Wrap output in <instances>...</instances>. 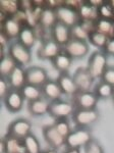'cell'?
Returning <instances> with one entry per match:
<instances>
[{
	"mask_svg": "<svg viewBox=\"0 0 114 153\" xmlns=\"http://www.w3.org/2000/svg\"><path fill=\"white\" fill-rule=\"evenodd\" d=\"M108 56L103 50H95L88 59L87 70L95 81H100L108 68Z\"/></svg>",
	"mask_w": 114,
	"mask_h": 153,
	"instance_id": "obj_1",
	"label": "cell"
},
{
	"mask_svg": "<svg viewBox=\"0 0 114 153\" xmlns=\"http://www.w3.org/2000/svg\"><path fill=\"white\" fill-rule=\"evenodd\" d=\"M93 139V135L89 128H76L71 131L65 140L66 148L81 149Z\"/></svg>",
	"mask_w": 114,
	"mask_h": 153,
	"instance_id": "obj_2",
	"label": "cell"
},
{
	"mask_svg": "<svg viewBox=\"0 0 114 153\" xmlns=\"http://www.w3.org/2000/svg\"><path fill=\"white\" fill-rule=\"evenodd\" d=\"M100 112L97 109H76L71 120L76 128H90L99 120Z\"/></svg>",
	"mask_w": 114,
	"mask_h": 153,
	"instance_id": "obj_3",
	"label": "cell"
},
{
	"mask_svg": "<svg viewBox=\"0 0 114 153\" xmlns=\"http://www.w3.org/2000/svg\"><path fill=\"white\" fill-rule=\"evenodd\" d=\"M7 53L13 58L17 65L24 66L32 61V51L19 41H12L7 48Z\"/></svg>",
	"mask_w": 114,
	"mask_h": 153,
	"instance_id": "obj_4",
	"label": "cell"
},
{
	"mask_svg": "<svg viewBox=\"0 0 114 153\" xmlns=\"http://www.w3.org/2000/svg\"><path fill=\"white\" fill-rule=\"evenodd\" d=\"M76 107L71 101L58 99L50 102L48 114L54 120L58 118H69L73 114Z\"/></svg>",
	"mask_w": 114,
	"mask_h": 153,
	"instance_id": "obj_5",
	"label": "cell"
},
{
	"mask_svg": "<svg viewBox=\"0 0 114 153\" xmlns=\"http://www.w3.org/2000/svg\"><path fill=\"white\" fill-rule=\"evenodd\" d=\"M62 51L73 59H81L86 57L90 52V44L88 41L73 38L62 47Z\"/></svg>",
	"mask_w": 114,
	"mask_h": 153,
	"instance_id": "obj_6",
	"label": "cell"
},
{
	"mask_svg": "<svg viewBox=\"0 0 114 153\" xmlns=\"http://www.w3.org/2000/svg\"><path fill=\"white\" fill-rule=\"evenodd\" d=\"M54 10H55L56 13L57 22L65 25L69 28H73V27H74L81 22L78 11L76 9L73 8V7L66 5L64 3V1L60 6H58Z\"/></svg>",
	"mask_w": 114,
	"mask_h": 153,
	"instance_id": "obj_7",
	"label": "cell"
},
{
	"mask_svg": "<svg viewBox=\"0 0 114 153\" xmlns=\"http://www.w3.org/2000/svg\"><path fill=\"white\" fill-rule=\"evenodd\" d=\"M99 98L96 96L94 91L78 92L71 99L76 109H97Z\"/></svg>",
	"mask_w": 114,
	"mask_h": 153,
	"instance_id": "obj_8",
	"label": "cell"
},
{
	"mask_svg": "<svg viewBox=\"0 0 114 153\" xmlns=\"http://www.w3.org/2000/svg\"><path fill=\"white\" fill-rule=\"evenodd\" d=\"M61 52H62V47L50 37L42 41L40 47L37 50V56L42 60L52 61Z\"/></svg>",
	"mask_w": 114,
	"mask_h": 153,
	"instance_id": "obj_9",
	"label": "cell"
},
{
	"mask_svg": "<svg viewBox=\"0 0 114 153\" xmlns=\"http://www.w3.org/2000/svg\"><path fill=\"white\" fill-rule=\"evenodd\" d=\"M6 133L12 137L24 140L30 134H32V124L26 118H16L9 124Z\"/></svg>",
	"mask_w": 114,
	"mask_h": 153,
	"instance_id": "obj_10",
	"label": "cell"
},
{
	"mask_svg": "<svg viewBox=\"0 0 114 153\" xmlns=\"http://www.w3.org/2000/svg\"><path fill=\"white\" fill-rule=\"evenodd\" d=\"M0 153H27L24 140L6 133L0 140Z\"/></svg>",
	"mask_w": 114,
	"mask_h": 153,
	"instance_id": "obj_11",
	"label": "cell"
},
{
	"mask_svg": "<svg viewBox=\"0 0 114 153\" xmlns=\"http://www.w3.org/2000/svg\"><path fill=\"white\" fill-rule=\"evenodd\" d=\"M42 133H43L44 140L52 149L57 150L59 148L65 146L66 139L55 129L53 124L45 126L42 130Z\"/></svg>",
	"mask_w": 114,
	"mask_h": 153,
	"instance_id": "obj_12",
	"label": "cell"
},
{
	"mask_svg": "<svg viewBox=\"0 0 114 153\" xmlns=\"http://www.w3.org/2000/svg\"><path fill=\"white\" fill-rule=\"evenodd\" d=\"M27 84H31L34 86L42 87L49 80V76L47 71L42 66L31 65L26 68Z\"/></svg>",
	"mask_w": 114,
	"mask_h": 153,
	"instance_id": "obj_13",
	"label": "cell"
},
{
	"mask_svg": "<svg viewBox=\"0 0 114 153\" xmlns=\"http://www.w3.org/2000/svg\"><path fill=\"white\" fill-rule=\"evenodd\" d=\"M73 80L76 82V87L78 89V92H87L92 91V88L94 86V80L90 75V73L87 70V68H78L73 75Z\"/></svg>",
	"mask_w": 114,
	"mask_h": 153,
	"instance_id": "obj_14",
	"label": "cell"
},
{
	"mask_svg": "<svg viewBox=\"0 0 114 153\" xmlns=\"http://www.w3.org/2000/svg\"><path fill=\"white\" fill-rule=\"evenodd\" d=\"M23 24L16 16H8L1 23V32L11 42L17 40L21 31Z\"/></svg>",
	"mask_w": 114,
	"mask_h": 153,
	"instance_id": "obj_15",
	"label": "cell"
},
{
	"mask_svg": "<svg viewBox=\"0 0 114 153\" xmlns=\"http://www.w3.org/2000/svg\"><path fill=\"white\" fill-rule=\"evenodd\" d=\"M51 38L53 39L56 43H58L61 47L65 46L69 41L73 39L71 35V28L65 26V25L58 23L57 22L55 26L50 30Z\"/></svg>",
	"mask_w": 114,
	"mask_h": 153,
	"instance_id": "obj_16",
	"label": "cell"
},
{
	"mask_svg": "<svg viewBox=\"0 0 114 153\" xmlns=\"http://www.w3.org/2000/svg\"><path fill=\"white\" fill-rule=\"evenodd\" d=\"M24 102L26 100H24L21 90H14V89H12L9 94L5 97V99L3 100L6 109L11 113L21 111L24 105Z\"/></svg>",
	"mask_w": 114,
	"mask_h": 153,
	"instance_id": "obj_17",
	"label": "cell"
},
{
	"mask_svg": "<svg viewBox=\"0 0 114 153\" xmlns=\"http://www.w3.org/2000/svg\"><path fill=\"white\" fill-rule=\"evenodd\" d=\"M58 85L60 86L63 95L69 96L73 98L74 95L78 93V89L76 87L73 76L69 73H60L56 79Z\"/></svg>",
	"mask_w": 114,
	"mask_h": 153,
	"instance_id": "obj_18",
	"label": "cell"
},
{
	"mask_svg": "<svg viewBox=\"0 0 114 153\" xmlns=\"http://www.w3.org/2000/svg\"><path fill=\"white\" fill-rule=\"evenodd\" d=\"M41 88L42 92H43V97L48 101H50V102L58 99H62L61 97L63 96V92L56 80H50L49 79Z\"/></svg>",
	"mask_w": 114,
	"mask_h": 153,
	"instance_id": "obj_19",
	"label": "cell"
},
{
	"mask_svg": "<svg viewBox=\"0 0 114 153\" xmlns=\"http://www.w3.org/2000/svg\"><path fill=\"white\" fill-rule=\"evenodd\" d=\"M11 88L14 90H21V88L27 84V76L26 68L24 66L16 65V68L12 71V73L7 76Z\"/></svg>",
	"mask_w": 114,
	"mask_h": 153,
	"instance_id": "obj_20",
	"label": "cell"
},
{
	"mask_svg": "<svg viewBox=\"0 0 114 153\" xmlns=\"http://www.w3.org/2000/svg\"><path fill=\"white\" fill-rule=\"evenodd\" d=\"M17 41L30 49L34 47L37 41V35L34 27L30 24H24L19 38H17Z\"/></svg>",
	"mask_w": 114,
	"mask_h": 153,
	"instance_id": "obj_21",
	"label": "cell"
},
{
	"mask_svg": "<svg viewBox=\"0 0 114 153\" xmlns=\"http://www.w3.org/2000/svg\"><path fill=\"white\" fill-rule=\"evenodd\" d=\"M37 22L43 29L51 30L57 23V18L55 10L49 7H44L42 8L38 14V19Z\"/></svg>",
	"mask_w": 114,
	"mask_h": 153,
	"instance_id": "obj_22",
	"label": "cell"
},
{
	"mask_svg": "<svg viewBox=\"0 0 114 153\" xmlns=\"http://www.w3.org/2000/svg\"><path fill=\"white\" fill-rule=\"evenodd\" d=\"M49 107H50V101L45 98L28 102V111L32 117H44L48 114Z\"/></svg>",
	"mask_w": 114,
	"mask_h": 153,
	"instance_id": "obj_23",
	"label": "cell"
},
{
	"mask_svg": "<svg viewBox=\"0 0 114 153\" xmlns=\"http://www.w3.org/2000/svg\"><path fill=\"white\" fill-rule=\"evenodd\" d=\"M78 16L81 21L96 22L99 19L98 8L94 7L89 1H83L78 8Z\"/></svg>",
	"mask_w": 114,
	"mask_h": 153,
	"instance_id": "obj_24",
	"label": "cell"
},
{
	"mask_svg": "<svg viewBox=\"0 0 114 153\" xmlns=\"http://www.w3.org/2000/svg\"><path fill=\"white\" fill-rule=\"evenodd\" d=\"M73 59L62 51V52L59 53L51 62H52L53 68H55L56 71H58L59 74H60V73H68L71 65H73Z\"/></svg>",
	"mask_w": 114,
	"mask_h": 153,
	"instance_id": "obj_25",
	"label": "cell"
},
{
	"mask_svg": "<svg viewBox=\"0 0 114 153\" xmlns=\"http://www.w3.org/2000/svg\"><path fill=\"white\" fill-rule=\"evenodd\" d=\"M21 92L27 102H31V101L44 98L43 92H42V88L38 87V86L31 85V84H26V85L21 88Z\"/></svg>",
	"mask_w": 114,
	"mask_h": 153,
	"instance_id": "obj_26",
	"label": "cell"
},
{
	"mask_svg": "<svg viewBox=\"0 0 114 153\" xmlns=\"http://www.w3.org/2000/svg\"><path fill=\"white\" fill-rule=\"evenodd\" d=\"M0 9L5 18L16 16L21 10V2L16 0H2L0 1Z\"/></svg>",
	"mask_w": 114,
	"mask_h": 153,
	"instance_id": "obj_27",
	"label": "cell"
},
{
	"mask_svg": "<svg viewBox=\"0 0 114 153\" xmlns=\"http://www.w3.org/2000/svg\"><path fill=\"white\" fill-rule=\"evenodd\" d=\"M93 91L99 99H112V96L114 94V87L100 80L95 85Z\"/></svg>",
	"mask_w": 114,
	"mask_h": 153,
	"instance_id": "obj_28",
	"label": "cell"
},
{
	"mask_svg": "<svg viewBox=\"0 0 114 153\" xmlns=\"http://www.w3.org/2000/svg\"><path fill=\"white\" fill-rule=\"evenodd\" d=\"M95 31L104 34L109 38H112L114 33V22L112 19H105L99 18L95 22Z\"/></svg>",
	"mask_w": 114,
	"mask_h": 153,
	"instance_id": "obj_29",
	"label": "cell"
},
{
	"mask_svg": "<svg viewBox=\"0 0 114 153\" xmlns=\"http://www.w3.org/2000/svg\"><path fill=\"white\" fill-rule=\"evenodd\" d=\"M16 65H17L13 60V58L8 53H6L0 59V76L7 78L12 73V71L16 68Z\"/></svg>",
	"mask_w": 114,
	"mask_h": 153,
	"instance_id": "obj_30",
	"label": "cell"
},
{
	"mask_svg": "<svg viewBox=\"0 0 114 153\" xmlns=\"http://www.w3.org/2000/svg\"><path fill=\"white\" fill-rule=\"evenodd\" d=\"M109 39L110 38L106 35H104V34L99 33L97 31H92L90 33V35H89L88 42H89V44H91L92 46L96 47L98 50H103V49L105 48Z\"/></svg>",
	"mask_w": 114,
	"mask_h": 153,
	"instance_id": "obj_31",
	"label": "cell"
},
{
	"mask_svg": "<svg viewBox=\"0 0 114 153\" xmlns=\"http://www.w3.org/2000/svg\"><path fill=\"white\" fill-rule=\"evenodd\" d=\"M24 144L27 153H41L43 151L41 148L40 141H39L38 138L36 137V135H34L33 133L30 134L28 137L24 138Z\"/></svg>",
	"mask_w": 114,
	"mask_h": 153,
	"instance_id": "obj_32",
	"label": "cell"
},
{
	"mask_svg": "<svg viewBox=\"0 0 114 153\" xmlns=\"http://www.w3.org/2000/svg\"><path fill=\"white\" fill-rule=\"evenodd\" d=\"M53 126L55 127V129L63 136L64 138H67L68 135L73 131V127L69 122V118H58V120H54Z\"/></svg>",
	"mask_w": 114,
	"mask_h": 153,
	"instance_id": "obj_33",
	"label": "cell"
},
{
	"mask_svg": "<svg viewBox=\"0 0 114 153\" xmlns=\"http://www.w3.org/2000/svg\"><path fill=\"white\" fill-rule=\"evenodd\" d=\"M98 14L100 19H112L114 16V8L110 5L109 1H104L103 4L98 8Z\"/></svg>",
	"mask_w": 114,
	"mask_h": 153,
	"instance_id": "obj_34",
	"label": "cell"
},
{
	"mask_svg": "<svg viewBox=\"0 0 114 153\" xmlns=\"http://www.w3.org/2000/svg\"><path fill=\"white\" fill-rule=\"evenodd\" d=\"M84 153H105L101 143L96 139H92L88 144L84 147Z\"/></svg>",
	"mask_w": 114,
	"mask_h": 153,
	"instance_id": "obj_35",
	"label": "cell"
},
{
	"mask_svg": "<svg viewBox=\"0 0 114 153\" xmlns=\"http://www.w3.org/2000/svg\"><path fill=\"white\" fill-rule=\"evenodd\" d=\"M12 90L10 84H9L7 78H3L0 76V98L3 101L5 99V97L9 94V92Z\"/></svg>",
	"mask_w": 114,
	"mask_h": 153,
	"instance_id": "obj_36",
	"label": "cell"
},
{
	"mask_svg": "<svg viewBox=\"0 0 114 153\" xmlns=\"http://www.w3.org/2000/svg\"><path fill=\"white\" fill-rule=\"evenodd\" d=\"M101 81H103V82L107 83L114 87V66H108L107 70L105 71L104 75L102 76V78H101Z\"/></svg>",
	"mask_w": 114,
	"mask_h": 153,
	"instance_id": "obj_37",
	"label": "cell"
},
{
	"mask_svg": "<svg viewBox=\"0 0 114 153\" xmlns=\"http://www.w3.org/2000/svg\"><path fill=\"white\" fill-rule=\"evenodd\" d=\"M103 51L107 54V56H114V37L109 39Z\"/></svg>",
	"mask_w": 114,
	"mask_h": 153,
	"instance_id": "obj_38",
	"label": "cell"
},
{
	"mask_svg": "<svg viewBox=\"0 0 114 153\" xmlns=\"http://www.w3.org/2000/svg\"><path fill=\"white\" fill-rule=\"evenodd\" d=\"M89 2H90V3L94 7H96V8H99V7H100L103 4L104 0H89Z\"/></svg>",
	"mask_w": 114,
	"mask_h": 153,
	"instance_id": "obj_39",
	"label": "cell"
},
{
	"mask_svg": "<svg viewBox=\"0 0 114 153\" xmlns=\"http://www.w3.org/2000/svg\"><path fill=\"white\" fill-rule=\"evenodd\" d=\"M63 153H81V149H78V148H66V150Z\"/></svg>",
	"mask_w": 114,
	"mask_h": 153,
	"instance_id": "obj_40",
	"label": "cell"
},
{
	"mask_svg": "<svg viewBox=\"0 0 114 153\" xmlns=\"http://www.w3.org/2000/svg\"><path fill=\"white\" fill-rule=\"evenodd\" d=\"M41 153H58V152H57V150L50 148V149H48V150H44V151H42Z\"/></svg>",
	"mask_w": 114,
	"mask_h": 153,
	"instance_id": "obj_41",
	"label": "cell"
},
{
	"mask_svg": "<svg viewBox=\"0 0 114 153\" xmlns=\"http://www.w3.org/2000/svg\"><path fill=\"white\" fill-rule=\"evenodd\" d=\"M108 1H109V3H110V5L114 8V0H108Z\"/></svg>",
	"mask_w": 114,
	"mask_h": 153,
	"instance_id": "obj_42",
	"label": "cell"
},
{
	"mask_svg": "<svg viewBox=\"0 0 114 153\" xmlns=\"http://www.w3.org/2000/svg\"><path fill=\"white\" fill-rule=\"evenodd\" d=\"M112 101H113V104H114V94H113V96H112Z\"/></svg>",
	"mask_w": 114,
	"mask_h": 153,
	"instance_id": "obj_43",
	"label": "cell"
},
{
	"mask_svg": "<svg viewBox=\"0 0 114 153\" xmlns=\"http://www.w3.org/2000/svg\"><path fill=\"white\" fill-rule=\"evenodd\" d=\"M113 22H114V16H113Z\"/></svg>",
	"mask_w": 114,
	"mask_h": 153,
	"instance_id": "obj_44",
	"label": "cell"
},
{
	"mask_svg": "<svg viewBox=\"0 0 114 153\" xmlns=\"http://www.w3.org/2000/svg\"><path fill=\"white\" fill-rule=\"evenodd\" d=\"M113 37H114V33H113Z\"/></svg>",
	"mask_w": 114,
	"mask_h": 153,
	"instance_id": "obj_45",
	"label": "cell"
}]
</instances>
